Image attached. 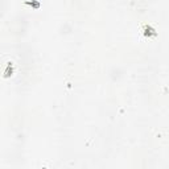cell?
<instances>
[{
    "label": "cell",
    "mask_w": 169,
    "mask_h": 169,
    "mask_svg": "<svg viewBox=\"0 0 169 169\" xmlns=\"http://www.w3.org/2000/svg\"><path fill=\"white\" fill-rule=\"evenodd\" d=\"M27 4H30L33 8H38L40 7V3H27Z\"/></svg>",
    "instance_id": "3"
},
{
    "label": "cell",
    "mask_w": 169,
    "mask_h": 169,
    "mask_svg": "<svg viewBox=\"0 0 169 169\" xmlns=\"http://www.w3.org/2000/svg\"><path fill=\"white\" fill-rule=\"evenodd\" d=\"M12 73H13V65H12L11 62H9V64H8V66H7V69H5V73H4V78L11 77Z\"/></svg>",
    "instance_id": "2"
},
{
    "label": "cell",
    "mask_w": 169,
    "mask_h": 169,
    "mask_svg": "<svg viewBox=\"0 0 169 169\" xmlns=\"http://www.w3.org/2000/svg\"><path fill=\"white\" fill-rule=\"evenodd\" d=\"M144 34H145V36L147 37H151V36H157V33L155 32V29L152 28L151 25H145L144 27Z\"/></svg>",
    "instance_id": "1"
}]
</instances>
